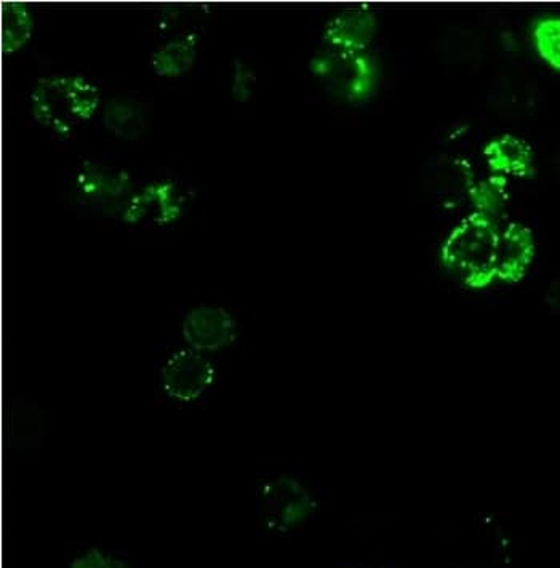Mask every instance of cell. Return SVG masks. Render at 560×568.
<instances>
[{
    "mask_svg": "<svg viewBox=\"0 0 560 568\" xmlns=\"http://www.w3.org/2000/svg\"><path fill=\"white\" fill-rule=\"evenodd\" d=\"M377 18L367 10H343L325 24L324 47L343 55L365 52L377 34Z\"/></svg>",
    "mask_w": 560,
    "mask_h": 568,
    "instance_id": "6",
    "label": "cell"
},
{
    "mask_svg": "<svg viewBox=\"0 0 560 568\" xmlns=\"http://www.w3.org/2000/svg\"><path fill=\"white\" fill-rule=\"evenodd\" d=\"M503 176H491L489 180L477 181L469 187V199L475 212L482 213L497 222V215L503 209L506 193Z\"/></svg>",
    "mask_w": 560,
    "mask_h": 568,
    "instance_id": "17",
    "label": "cell"
},
{
    "mask_svg": "<svg viewBox=\"0 0 560 568\" xmlns=\"http://www.w3.org/2000/svg\"><path fill=\"white\" fill-rule=\"evenodd\" d=\"M155 209L151 227H164L179 222L186 209L187 195L175 180L155 181Z\"/></svg>",
    "mask_w": 560,
    "mask_h": 568,
    "instance_id": "15",
    "label": "cell"
},
{
    "mask_svg": "<svg viewBox=\"0 0 560 568\" xmlns=\"http://www.w3.org/2000/svg\"><path fill=\"white\" fill-rule=\"evenodd\" d=\"M157 378L170 399L197 403L215 385L216 368L201 351L176 346L157 365Z\"/></svg>",
    "mask_w": 560,
    "mask_h": 568,
    "instance_id": "3",
    "label": "cell"
},
{
    "mask_svg": "<svg viewBox=\"0 0 560 568\" xmlns=\"http://www.w3.org/2000/svg\"><path fill=\"white\" fill-rule=\"evenodd\" d=\"M234 79L231 87V95L238 103H248L256 93V72L247 58L238 55L233 61Z\"/></svg>",
    "mask_w": 560,
    "mask_h": 568,
    "instance_id": "18",
    "label": "cell"
},
{
    "mask_svg": "<svg viewBox=\"0 0 560 568\" xmlns=\"http://www.w3.org/2000/svg\"><path fill=\"white\" fill-rule=\"evenodd\" d=\"M500 226L482 213H469L444 242V266L460 276L472 291H482L497 282V245Z\"/></svg>",
    "mask_w": 560,
    "mask_h": 568,
    "instance_id": "1",
    "label": "cell"
},
{
    "mask_svg": "<svg viewBox=\"0 0 560 568\" xmlns=\"http://www.w3.org/2000/svg\"><path fill=\"white\" fill-rule=\"evenodd\" d=\"M548 305L551 307L552 314L560 316V278H556L549 288Z\"/></svg>",
    "mask_w": 560,
    "mask_h": 568,
    "instance_id": "22",
    "label": "cell"
},
{
    "mask_svg": "<svg viewBox=\"0 0 560 568\" xmlns=\"http://www.w3.org/2000/svg\"><path fill=\"white\" fill-rule=\"evenodd\" d=\"M198 39L194 34L164 43L151 53L147 68L151 74L161 79H180L196 67Z\"/></svg>",
    "mask_w": 560,
    "mask_h": 568,
    "instance_id": "12",
    "label": "cell"
},
{
    "mask_svg": "<svg viewBox=\"0 0 560 568\" xmlns=\"http://www.w3.org/2000/svg\"><path fill=\"white\" fill-rule=\"evenodd\" d=\"M183 339L201 353H215L234 343L237 322L230 311L216 305H198L183 322Z\"/></svg>",
    "mask_w": 560,
    "mask_h": 568,
    "instance_id": "5",
    "label": "cell"
},
{
    "mask_svg": "<svg viewBox=\"0 0 560 568\" xmlns=\"http://www.w3.org/2000/svg\"><path fill=\"white\" fill-rule=\"evenodd\" d=\"M64 104L72 118L82 124L90 121L100 108L101 92L95 82L82 74H55L41 79Z\"/></svg>",
    "mask_w": 560,
    "mask_h": 568,
    "instance_id": "10",
    "label": "cell"
},
{
    "mask_svg": "<svg viewBox=\"0 0 560 568\" xmlns=\"http://www.w3.org/2000/svg\"><path fill=\"white\" fill-rule=\"evenodd\" d=\"M314 508L308 488L292 477H277L263 486L258 495L259 517L266 526L284 530L305 519Z\"/></svg>",
    "mask_w": 560,
    "mask_h": 568,
    "instance_id": "4",
    "label": "cell"
},
{
    "mask_svg": "<svg viewBox=\"0 0 560 568\" xmlns=\"http://www.w3.org/2000/svg\"><path fill=\"white\" fill-rule=\"evenodd\" d=\"M552 166H554L556 179H558L560 183V143L558 144V148H556L554 161H552Z\"/></svg>",
    "mask_w": 560,
    "mask_h": 568,
    "instance_id": "23",
    "label": "cell"
},
{
    "mask_svg": "<svg viewBox=\"0 0 560 568\" xmlns=\"http://www.w3.org/2000/svg\"><path fill=\"white\" fill-rule=\"evenodd\" d=\"M483 158L491 172L498 176H516L530 179L533 176L532 148L526 141L515 135H501L487 143Z\"/></svg>",
    "mask_w": 560,
    "mask_h": 568,
    "instance_id": "11",
    "label": "cell"
},
{
    "mask_svg": "<svg viewBox=\"0 0 560 568\" xmlns=\"http://www.w3.org/2000/svg\"><path fill=\"white\" fill-rule=\"evenodd\" d=\"M71 568H133L124 557L101 549L99 546L85 549L81 555L72 557Z\"/></svg>",
    "mask_w": 560,
    "mask_h": 568,
    "instance_id": "20",
    "label": "cell"
},
{
    "mask_svg": "<svg viewBox=\"0 0 560 568\" xmlns=\"http://www.w3.org/2000/svg\"><path fill=\"white\" fill-rule=\"evenodd\" d=\"M154 34L167 42L186 38L187 34H191L186 17L180 10H161L155 17Z\"/></svg>",
    "mask_w": 560,
    "mask_h": 568,
    "instance_id": "19",
    "label": "cell"
},
{
    "mask_svg": "<svg viewBox=\"0 0 560 568\" xmlns=\"http://www.w3.org/2000/svg\"><path fill=\"white\" fill-rule=\"evenodd\" d=\"M136 187L135 176L129 170L89 159L75 170L72 201L89 215H99L103 210L122 207Z\"/></svg>",
    "mask_w": 560,
    "mask_h": 568,
    "instance_id": "2",
    "label": "cell"
},
{
    "mask_svg": "<svg viewBox=\"0 0 560 568\" xmlns=\"http://www.w3.org/2000/svg\"><path fill=\"white\" fill-rule=\"evenodd\" d=\"M151 112L153 106L140 93L114 97L104 110L103 126L118 139L136 141L150 129Z\"/></svg>",
    "mask_w": 560,
    "mask_h": 568,
    "instance_id": "9",
    "label": "cell"
},
{
    "mask_svg": "<svg viewBox=\"0 0 560 568\" xmlns=\"http://www.w3.org/2000/svg\"><path fill=\"white\" fill-rule=\"evenodd\" d=\"M501 93L503 95H501L500 104L503 106V110L519 112H526L533 108L534 95H537V93L532 92V87L529 83L515 81L506 83Z\"/></svg>",
    "mask_w": 560,
    "mask_h": 568,
    "instance_id": "21",
    "label": "cell"
},
{
    "mask_svg": "<svg viewBox=\"0 0 560 568\" xmlns=\"http://www.w3.org/2000/svg\"><path fill=\"white\" fill-rule=\"evenodd\" d=\"M31 110L34 121L49 130L53 139L61 141L74 139L79 122L64 108L60 98L52 90L47 89L41 81L38 82V89L32 92Z\"/></svg>",
    "mask_w": 560,
    "mask_h": 568,
    "instance_id": "13",
    "label": "cell"
},
{
    "mask_svg": "<svg viewBox=\"0 0 560 568\" xmlns=\"http://www.w3.org/2000/svg\"><path fill=\"white\" fill-rule=\"evenodd\" d=\"M533 231L522 223H508L500 230L497 245V278L506 284H516L526 277L533 263Z\"/></svg>",
    "mask_w": 560,
    "mask_h": 568,
    "instance_id": "7",
    "label": "cell"
},
{
    "mask_svg": "<svg viewBox=\"0 0 560 568\" xmlns=\"http://www.w3.org/2000/svg\"><path fill=\"white\" fill-rule=\"evenodd\" d=\"M534 52L551 70L560 72V17L537 18L532 24Z\"/></svg>",
    "mask_w": 560,
    "mask_h": 568,
    "instance_id": "16",
    "label": "cell"
},
{
    "mask_svg": "<svg viewBox=\"0 0 560 568\" xmlns=\"http://www.w3.org/2000/svg\"><path fill=\"white\" fill-rule=\"evenodd\" d=\"M35 31V21L28 7L9 3L3 7L2 49L3 55L10 57L23 49Z\"/></svg>",
    "mask_w": 560,
    "mask_h": 568,
    "instance_id": "14",
    "label": "cell"
},
{
    "mask_svg": "<svg viewBox=\"0 0 560 568\" xmlns=\"http://www.w3.org/2000/svg\"><path fill=\"white\" fill-rule=\"evenodd\" d=\"M334 85L339 97L345 98L349 103H364L377 95L379 83H381V71H379L377 58L371 55L370 50L365 52L343 55L336 71Z\"/></svg>",
    "mask_w": 560,
    "mask_h": 568,
    "instance_id": "8",
    "label": "cell"
}]
</instances>
